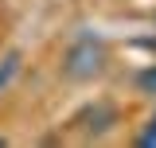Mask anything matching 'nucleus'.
Returning <instances> with one entry per match:
<instances>
[{
	"instance_id": "nucleus-2",
	"label": "nucleus",
	"mask_w": 156,
	"mask_h": 148,
	"mask_svg": "<svg viewBox=\"0 0 156 148\" xmlns=\"http://www.w3.org/2000/svg\"><path fill=\"white\" fill-rule=\"evenodd\" d=\"M148 125H152V129H144V136H140V140H144V144H156V117L148 121Z\"/></svg>"
},
{
	"instance_id": "nucleus-1",
	"label": "nucleus",
	"mask_w": 156,
	"mask_h": 148,
	"mask_svg": "<svg viewBox=\"0 0 156 148\" xmlns=\"http://www.w3.org/2000/svg\"><path fill=\"white\" fill-rule=\"evenodd\" d=\"M94 70H101V47L98 43H86V47H70L66 55V74L70 78H90Z\"/></svg>"
}]
</instances>
